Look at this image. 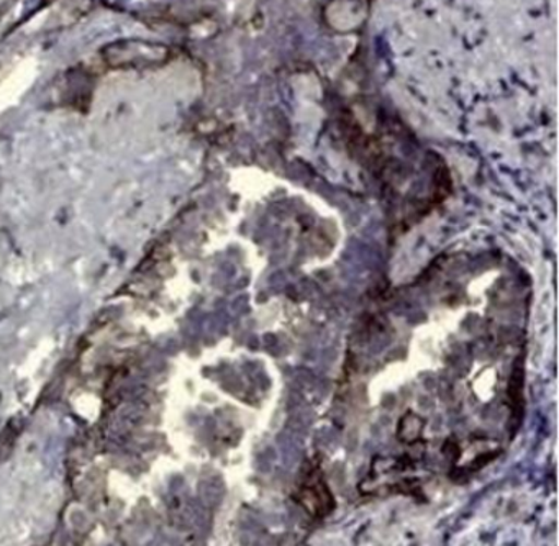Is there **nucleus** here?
I'll list each match as a JSON object with an SVG mask.
<instances>
[{
  "label": "nucleus",
  "mask_w": 559,
  "mask_h": 546,
  "mask_svg": "<svg viewBox=\"0 0 559 546\" xmlns=\"http://www.w3.org/2000/svg\"><path fill=\"white\" fill-rule=\"evenodd\" d=\"M296 500L309 515L316 519H325L336 507L335 497L322 471L316 466H310V470L304 474L302 480L297 486Z\"/></svg>",
  "instance_id": "1"
},
{
  "label": "nucleus",
  "mask_w": 559,
  "mask_h": 546,
  "mask_svg": "<svg viewBox=\"0 0 559 546\" xmlns=\"http://www.w3.org/2000/svg\"><path fill=\"white\" fill-rule=\"evenodd\" d=\"M116 48L117 50L106 51V55H120V58L109 61L114 67H148L153 63H163L168 54L162 45L145 41H123L117 44Z\"/></svg>",
  "instance_id": "2"
},
{
  "label": "nucleus",
  "mask_w": 559,
  "mask_h": 546,
  "mask_svg": "<svg viewBox=\"0 0 559 546\" xmlns=\"http://www.w3.org/2000/svg\"><path fill=\"white\" fill-rule=\"evenodd\" d=\"M421 430H424V420H420L417 415L408 414L399 424V438L405 443H412L420 437Z\"/></svg>",
  "instance_id": "3"
}]
</instances>
